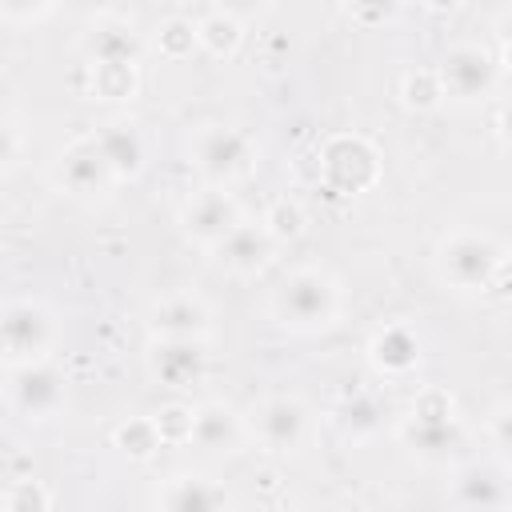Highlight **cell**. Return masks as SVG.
Returning <instances> with one entry per match:
<instances>
[{
	"label": "cell",
	"instance_id": "8992f818",
	"mask_svg": "<svg viewBox=\"0 0 512 512\" xmlns=\"http://www.w3.org/2000/svg\"><path fill=\"white\" fill-rule=\"evenodd\" d=\"M436 76H440L444 96H452V100H480L496 84V60L480 44H456V48L444 52Z\"/></svg>",
	"mask_w": 512,
	"mask_h": 512
},
{
	"label": "cell",
	"instance_id": "83f0119b",
	"mask_svg": "<svg viewBox=\"0 0 512 512\" xmlns=\"http://www.w3.org/2000/svg\"><path fill=\"white\" fill-rule=\"evenodd\" d=\"M264 224H268V232H272L276 240H284V236H300V228H304V212H300L296 204L280 200V204L264 216Z\"/></svg>",
	"mask_w": 512,
	"mask_h": 512
},
{
	"label": "cell",
	"instance_id": "6da1fadb",
	"mask_svg": "<svg viewBox=\"0 0 512 512\" xmlns=\"http://www.w3.org/2000/svg\"><path fill=\"white\" fill-rule=\"evenodd\" d=\"M276 316L292 332H320L332 328L340 316V288L320 268L292 272L276 292Z\"/></svg>",
	"mask_w": 512,
	"mask_h": 512
},
{
	"label": "cell",
	"instance_id": "484cf974",
	"mask_svg": "<svg viewBox=\"0 0 512 512\" xmlns=\"http://www.w3.org/2000/svg\"><path fill=\"white\" fill-rule=\"evenodd\" d=\"M440 96H444V88H440V76L436 72H412V76H404V100L412 108H432Z\"/></svg>",
	"mask_w": 512,
	"mask_h": 512
},
{
	"label": "cell",
	"instance_id": "ba28073f",
	"mask_svg": "<svg viewBox=\"0 0 512 512\" xmlns=\"http://www.w3.org/2000/svg\"><path fill=\"white\" fill-rule=\"evenodd\" d=\"M240 220H244V216H240L236 200H232L224 188H204V192H196V196L184 204V212H180V224H184L188 240H196V244H204V248H216Z\"/></svg>",
	"mask_w": 512,
	"mask_h": 512
},
{
	"label": "cell",
	"instance_id": "4dcf8cb0",
	"mask_svg": "<svg viewBox=\"0 0 512 512\" xmlns=\"http://www.w3.org/2000/svg\"><path fill=\"white\" fill-rule=\"evenodd\" d=\"M492 436H496V444H500L504 452H512V404L492 416Z\"/></svg>",
	"mask_w": 512,
	"mask_h": 512
},
{
	"label": "cell",
	"instance_id": "603a6c76",
	"mask_svg": "<svg viewBox=\"0 0 512 512\" xmlns=\"http://www.w3.org/2000/svg\"><path fill=\"white\" fill-rule=\"evenodd\" d=\"M96 68V92L100 96H132L136 88V64H92Z\"/></svg>",
	"mask_w": 512,
	"mask_h": 512
},
{
	"label": "cell",
	"instance_id": "7a4b0ae2",
	"mask_svg": "<svg viewBox=\"0 0 512 512\" xmlns=\"http://www.w3.org/2000/svg\"><path fill=\"white\" fill-rule=\"evenodd\" d=\"M440 276L460 292L488 288L504 268V248L484 232H452L436 252Z\"/></svg>",
	"mask_w": 512,
	"mask_h": 512
},
{
	"label": "cell",
	"instance_id": "30bf717a",
	"mask_svg": "<svg viewBox=\"0 0 512 512\" xmlns=\"http://www.w3.org/2000/svg\"><path fill=\"white\" fill-rule=\"evenodd\" d=\"M256 436L272 452H296L308 436V412L296 396H272L256 412Z\"/></svg>",
	"mask_w": 512,
	"mask_h": 512
},
{
	"label": "cell",
	"instance_id": "8fae6325",
	"mask_svg": "<svg viewBox=\"0 0 512 512\" xmlns=\"http://www.w3.org/2000/svg\"><path fill=\"white\" fill-rule=\"evenodd\" d=\"M272 244H276V236L268 232L264 220H260V224L240 220V224H236L212 252H216V260H220L228 272L248 276V272H260V268H264V260L272 256Z\"/></svg>",
	"mask_w": 512,
	"mask_h": 512
},
{
	"label": "cell",
	"instance_id": "7402d4cb",
	"mask_svg": "<svg viewBox=\"0 0 512 512\" xmlns=\"http://www.w3.org/2000/svg\"><path fill=\"white\" fill-rule=\"evenodd\" d=\"M380 416H384V408H380V400L368 396V392H356V396H348V400L340 404V428H344L348 436H356V440L372 436V432L380 428Z\"/></svg>",
	"mask_w": 512,
	"mask_h": 512
},
{
	"label": "cell",
	"instance_id": "2e32d148",
	"mask_svg": "<svg viewBox=\"0 0 512 512\" xmlns=\"http://www.w3.org/2000/svg\"><path fill=\"white\" fill-rule=\"evenodd\" d=\"M188 440L200 448V452H232L240 444V416L220 404V400H208L192 412V432Z\"/></svg>",
	"mask_w": 512,
	"mask_h": 512
},
{
	"label": "cell",
	"instance_id": "277c9868",
	"mask_svg": "<svg viewBox=\"0 0 512 512\" xmlns=\"http://www.w3.org/2000/svg\"><path fill=\"white\" fill-rule=\"evenodd\" d=\"M0 336H4V360L8 364H28V360H44V352L56 340V324H52V312L44 304L12 300L4 308Z\"/></svg>",
	"mask_w": 512,
	"mask_h": 512
},
{
	"label": "cell",
	"instance_id": "5bb4252c",
	"mask_svg": "<svg viewBox=\"0 0 512 512\" xmlns=\"http://www.w3.org/2000/svg\"><path fill=\"white\" fill-rule=\"evenodd\" d=\"M324 172H328L340 188L360 192V188H368V184L376 180V152H372L364 140L344 136V140L328 144V152H324Z\"/></svg>",
	"mask_w": 512,
	"mask_h": 512
},
{
	"label": "cell",
	"instance_id": "e575fe53",
	"mask_svg": "<svg viewBox=\"0 0 512 512\" xmlns=\"http://www.w3.org/2000/svg\"><path fill=\"white\" fill-rule=\"evenodd\" d=\"M428 4H432V8H452L456 0H428Z\"/></svg>",
	"mask_w": 512,
	"mask_h": 512
},
{
	"label": "cell",
	"instance_id": "3957f363",
	"mask_svg": "<svg viewBox=\"0 0 512 512\" xmlns=\"http://www.w3.org/2000/svg\"><path fill=\"white\" fill-rule=\"evenodd\" d=\"M192 160L212 184H228V180H236L252 168L256 148L244 132L224 128V124H208L192 136Z\"/></svg>",
	"mask_w": 512,
	"mask_h": 512
},
{
	"label": "cell",
	"instance_id": "9a60e30c",
	"mask_svg": "<svg viewBox=\"0 0 512 512\" xmlns=\"http://www.w3.org/2000/svg\"><path fill=\"white\" fill-rule=\"evenodd\" d=\"M84 52H88L92 64H136L140 60V40L124 20L104 16V20L88 24Z\"/></svg>",
	"mask_w": 512,
	"mask_h": 512
},
{
	"label": "cell",
	"instance_id": "4316f807",
	"mask_svg": "<svg viewBox=\"0 0 512 512\" xmlns=\"http://www.w3.org/2000/svg\"><path fill=\"white\" fill-rule=\"evenodd\" d=\"M8 512H44L48 508V492H40V484L32 480H12L8 496H4Z\"/></svg>",
	"mask_w": 512,
	"mask_h": 512
},
{
	"label": "cell",
	"instance_id": "7c38bea8",
	"mask_svg": "<svg viewBox=\"0 0 512 512\" xmlns=\"http://www.w3.org/2000/svg\"><path fill=\"white\" fill-rule=\"evenodd\" d=\"M148 368L168 388H192L204 376V340H156Z\"/></svg>",
	"mask_w": 512,
	"mask_h": 512
},
{
	"label": "cell",
	"instance_id": "836d02e7",
	"mask_svg": "<svg viewBox=\"0 0 512 512\" xmlns=\"http://www.w3.org/2000/svg\"><path fill=\"white\" fill-rule=\"evenodd\" d=\"M500 132H504V140H512V108H504V116H500Z\"/></svg>",
	"mask_w": 512,
	"mask_h": 512
},
{
	"label": "cell",
	"instance_id": "d6a6232c",
	"mask_svg": "<svg viewBox=\"0 0 512 512\" xmlns=\"http://www.w3.org/2000/svg\"><path fill=\"white\" fill-rule=\"evenodd\" d=\"M504 68L512 72V20H508V28H504Z\"/></svg>",
	"mask_w": 512,
	"mask_h": 512
},
{
	"label": "cell",
	"instance_id": "4fadbf2b",
	"mask_svg": "<svg viewBox=\"0 0 512 512\" xmlns=\"http://www.w3.org/2000/svg\"><path fill=\"white\" fill-rule=\"evenodd\" d=\"M212 328V312L200 296H168L152 312L156 340H204Z\"/></svg>",
	"mask_w": 512,
	"mask_h": 512
},
{
	"label": "cell",
	"instance_id": "ac0fdd59",
	"mask_svg": "<svg viewBox=\"0 0 512 512\" xmlns=\"http://www.w3.org/2000/svg\"><path fill=\"white\" fill-rule=\"evenodd\" d=\"M368 356H372V364H376L384 376H404V372H412V368L420 364V340H416V332L404 328V324H384V328L372 336Z\"/></svg>",
	"mask_w": 512,
	"mask_h": 512
},
{
	"label": "cell",
	"instance_id": "1f68e13d",
	"mask_svg": "<svg viewBox=\"0 0 512 512\" xmlns=\"http://www.w3.org/2000/svg\"><path fill=\"white\" fill-rule=\"evenodd\" d=\"M356 8H372V16L368 20H376V16H388L392 12V0H352Z\"/></svg>",
	"mask_w": 512,
	"mask_h": 512
},
{
	"label": "cell",
	"instance_id": "d6986e66",
	"mask_svg": "<svg viewBox=\"0 0 512 512\" xmlns=\"http://www.w3.org/2000/svg\"><path fill=\"white\" fill-rule=\"evenodd\" d=\"M452 504H460V508H508L512 488L496 468H468L456 476Z\"/></svg>",
	"mask_w": 512,
	"mask_h": 512
},
{
	"label": "cell",
	"instance_id": "52a82bcc",
	"mask_svg": "<svg viewBox=\"0 0 512 512\" xmlns=\"http://www.w3.org/2000/svg\"><path fill=\"white\" fill-rule=\"evenodd\" d=\"M456 436H460V428L452 416V400L444 392H424L412 404V416L404 424V440L424 456H440L456 444Z\"/></svg>",
	"mask_w": 512,
	"mask_h": 512
},
{
	"label": "cell",
	"instance_id": "5b68a950",
	"mask_svg": "<svg viewBox=\"0 0 512 512\" xmlns=\"http://www.w3.org/2000/svg\"><path fill=\"white\" fill-rule=\"evenodd\" d=\"M8 396L24 420H52L68 404V384L52 364L28 360V364H12Z\"/></svg>",
	"mask_w": 512,
	"mask_h": 512
},
{
	"label": "cell",
	"instance_id": "ffe728a7",
	"mask_svg": "<svg viewBox=\"0 0 512 512\" xmlns=\"http://www.w3.org/2000/svg\"><path fill=\"white\" fill-rule=\"evenodd\" d=\"M160 504L172 512H216L228 504V492L216 488L212 480H200V476H176L160 492Z\"/></svg>",
	"mask_w": 512,
	"mask_h": 512
},
{
	"label": "cell",
	"instance_id": "d4e9b609",
	"mask_svg": "<svg viewBox=\"0 0 512 512\" xmlns=\"http://www.w3.org/2000/svg\"><path fill=\"white\" fill-rule=\"evenodd\" d=\"M160 440H164V432H160V424H152V420H136V424L120 428V444H124L136 460L152 456V448H160Z\"/></svg>",
	"mask_w": 512,
	"mask_h": 512
},
{
	"label": "cell",
	"instance_id": "9c48e42d",
	"mask_svg": "<svg viewBox=\"0 0 512 512\" xmlns=\"http://www.w3.org/2000/svg\"><path fill=\"white\" fill-rule=\"evenodd\" d=\"M56 176H60V188L72 192V196H80V200L104 196V192L116 184V172H112V164L104 160V152L96 148V140L72 144V148L60 156Z\"/></svg>",
	"mask_w": 512,
	"mask_h": 512
},
{
	"label": "cell",
	"instance_id": "e0dca14e",
	"mask_svg": "<svg viewBox=\"0 0 512 512\" xmlns=\"http://www.w3.org/2000/svg\"><path fill=\"white\" fill-rule=\"evenodd\" d=\"M92 140H96V148L104 152V160L112 164L116 180H124V176H140L148 152H144V136L136 132V124H128V120H112V124H104Z\"/></svg>",
	"mask_w": 512,
	"mask_h": 512
},
{
	"label": "cell",
	"instance_id": "f546056e",
	"mask_svg": "<svg viewBox=\"0 0 512 512\" xmlns=\"http://www.w3.org/2000/svg\"><path fill=\"white\" fill-rule=\"evenodd\" d=\"M268 4H272V0H216V12H228V16H236V20H252V16H260Z\"/></svg>",
	"mask_w": 512,
	"mask_h": 512
},
{
	"label": "cell",
	"instance_id": "cb8c5ba5",
	"mask_svg": "<svg viewBox=\"0 0 512 512\" xmlns=\"http://www.w3.org/2000/svg\"><path fill=\"white\" fill-rule=\"evenodd\" d=\"M156 44H160V52H164L168 60H180V56H188V52L200 44V36H196V24H188V20H168V24L160 28Z\"/></svg>",
	"mask_w": 512,
	"mask_h": 512
},
{
	"label": "cell",
	"instance_id": "44dd1931",
	"mask_svg": "<svg viewBox=\"0 0 512 512\" xmlns=\"http://www.w3.org/2000/svg\"><path fill=\"white\" fill-rule=\"evenodd\" d=\"M240 24H244V20H236V16H228V12H212L208 20L196 24L200 48L212 52V56H232V52L240 48V36H244Z\"/></svg>",
	"mask_w": 512,
	"mask_h": 512
},
{
	"label": "cell",
	"instance_id": "f1b7e54d",
	"mask_svg": "<svg viewBox=\"0 0 512 512\" xmlns=\"http://www.w3.org/2000/svg\"><path fill=\"white\" fill-rule=\"evenodd\" d=\"M52 8V0H4V16L8 20H40Z\"/></svg>",
	"mask_w": 512,
	"mask_h": 512
}]
</instances>
